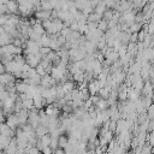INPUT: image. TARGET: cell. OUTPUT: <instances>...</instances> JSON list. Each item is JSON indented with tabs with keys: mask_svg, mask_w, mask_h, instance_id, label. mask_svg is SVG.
Masks as SVG:
<instances>
[{
	"mask_svg": "<svg viewBox=\"0 0 154 154\" xmlns=\"http://www.w3.org/2000/svg\"><path fill=\"white\" fill-rule=\"evenodd\" d=\"M4 31H5V30H4V26H2V25H0V34H2Z\"/></svg>",
	"mask_w": 154,
	"mask_h": 154,
	"instance_id": "cell-8",
	"label": "cell"
},
{
	"mask_svg": "<svg viewBox=\"0 0 154 154\" xmlns=\"http://www.w3.org/2000/svg\"><path fill=\"white\" fill-rule=\"evenodd\" d=\"M51 51H52V49H51L49 47H41V49H40V54H41L42 58H43V57H46Z\"/></svg>",
	"mask_w": 154,
	"mask_h": 154,
	"instance_id": "cell-6",
	"label": "cell"
},
{
	"mask_svg": "<svg viewBox=\"0 0 154 154\" xmlns=\"http://www.w3.org/2000/svg\"><path fill=\"white\" fill-rule=\"evenodd\" d=\"M107 28H108V22L106 20V19H101L99 23H97V29L100 30V31H105V30H107Z\"/></svg>",
	"mask_w": 154,
	"mask_h": 154,
	"instance_id": "cell-5",
	"label": "cell"
},
{
	"mask_svg": "<svg viewBox=\"0 0 154 154\" xmlns=\"http://www.w3.org/2000/svg\"><path fill=\"white\" fill-rule=\"evenodd\" d=\"M7 12L11 14H19V4L17 0H7V2L5 4Z\"/></svg>",
	"mask_w": 154,
	"mask_h": 154,
	"instance_id": "cell-1",
	"label": "cell"
},
{
	"mask_svg": "<svg viewBox=\"0 0 154 154\" xmlns=\"http://www.w3.org/2000/svg\"><path fill=\"white\" fill-rule=\"evenodd\" d=\"M12 41H13V37L10 35V34H7V32H2V34H0V46L2 47V46H7V45H11L12 43Z\"/></svg>",
	"mask_w": 154,
	"mask_h": 154,
	"instance_id": "cell-2",
	"label": "cell"
},
{
	"mask_svg": "<svg viewBox=\"0 0 154 154\" xmlns=\"http://www.w3.org/2000/svg\"><path fill=\"white\" fill-rule=\"evenodd\" d=\"M101 19H102V16H101V14H97V13H95V12H91L90 14H88L87 22H88V23H99Z\"/></svg>",
	"mask_w": 154,
	"mask_h": 154,
	"instance_id": "cell-3",
	"label": "cell"
},
{
	"mask_svg": "<svg viewBox=\"0 0 154 154\" xmlns=\"http://www.w3.org/2000/svg\"><path fill=\"white\" fill-rule=\"evenodd\" d=\"M2 107H4V102H2L1 100H0V112L2 111Z\"/></svg>",
	"mask_w": 154,
	"mask_h": 154,
	"instance_id": "cell-7",
	"label": "cell"
},
{
	"mask_svg": "<svg viewBox=\"0 0 154 154\" xmlns=\"http://www.w3.org/2000/svg\"><path fill=\"white\" fill-rule=\"evenodd\" d=\"M58 146L64 148V147H67L69 146V137L65 136V135H59L58 136Z\"/></svg>",
	"mask_w": 154,
	"mask_h": 154,
	"instance_id": "cell-4",
	"label": "cell"
}]
</instances>
